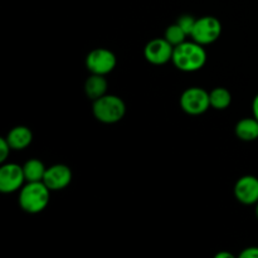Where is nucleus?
Segmentation results:
<instances>
[{"label": "nucleus", "instance_id": "obj_1", "mask_svg": "<svg viewBox=\"0 0 258 258\" xmlns=\"http://www.w3.org/2000/svg\"><path fill=\"white\" fill-rule=\"evenodd\" d=\"M174 66L183 72H196L204 67L207 62V53L203 45L194 42H183L174 47Z\"/></svg>", "mask_w": 258, "mask_h": 258}, {"label": "nucleus", "instance_id": "obj_2", "mask_svg": "<svg viewBox=\"0 0 258 258\" xmlns=\"http://www.w3.org/2000/svg\"><path fill=\"white\" fill-rule=\"evenodd\" d=\"M49 191L43 181H28L19 194L20 208L30 214L44 211L49 203Z\"/></svg>", "mask_w": 258, "mask_h": 258}, {"label": "nucleus", "instance_id": "obj_3", "mask_svg": "<svg viewBox=\"0 0 258 258\" xmlns=\"http://www.w3.org/2000/svg\"><path fill=\"white\" fill-rule=\"evenodd\" d=\"M92 111L95 117L103 123L118 122L125 116L126 106L120 97L115 95H103L93 101Z\"/></svg>", "mask_w": 258, "mask_h": 258}, {"label": "nucleus", "instance_id": "obj_4", "mask_svg": "<svg viewBox=\"0 0 258 258\" xmlns=\"http://www.w3.org/2000/svg\"><path fill=\"white\" fill-rule=\"evenodd\" d=\"M180 106L188 115H202L211 107L209 93L201 87H190L183 92Z\"/></svg>", "mask_w": 258, "mask_h": 258}, {"label": "nucleus", "instance_id": "obj_5", "mask_svg": "<svg viewBox=\"0 0 258 258\" xmlns=\"http://www.w3.org/2000/svg\"><path fill=\"white\" fill-rule=\"evenodd\" d=\"M221 22L214 17H203L201 19H197L190 37L199 44L207 45L216 42L221 37Z\"/></svg>", "mask_w": 258, "mask_h": 258}, {"label": "nucleus", "instance_id": "obj_6", "mask_svg": "<svg viewBox=\"0 0 258 258\" xmlns=\"http://www.w3.org/2000/svg\"><path fill=\"white\" fill-rule=\"evenodd\" d=\"M86 67L93 75H107L116 67V55L106 48H97L88 53Z\"/></svg>", "mask_w": 258, "mask_h": 258}, {"label": "nucleus", "instance_id": "obj_7", "mask_svg": "<svg viewBox=\"0 0 258 258\" xmlns=\"http://www.w3.org/2000/svg\"><path fill=\"white\" fill-rule=\"evenodd\" d=\"M173 53L174 45H171L165 38L164 39L156 38V39L150 40L145 45V49H144V54H145L148 62L155 66H161L168 63L173 58Z\"/></svg>", "mask_w": 258, "mask_h": 258}, {"label": "nucleus", "instance_id": "obj_8", "mask_svg": "<svg viewBox=\"0 0 258 258\" xmlns=\"http://www.w3.org/2000/svg\"><path fill=\"white\" fill-rule=\"evenodd\" d=\"M25 181L23 166L18 164H5L0 169V191L2 193H13L22 188Z\"/></svg>", "mask_w": 258, "mask_h": 258}, {"label": "nucleus", "instance_id": "obj_9", "mask_svg": "<svg viewBox=\"0 0 258 258\" xmlns=\"http://www.w3.org/2000/svg\"><path fill=\"white\" fill-rule=\"evenodd\" d=\"M234 196L237 201L246 206L258 203V178L244 175L237 180L234 185Z\"/></svg>", "mask_w": 258, "mask_h": 258}, {"label": "nucleus", "instance_id": "obj_10", "mask_svg": "<svg viewBox=\"0 0 258 258\" xmlns=\"http://www.w3.org/2000/svg\"><path fill=\"white\" fill-rule=\"evenodd\" d=\"M72 180V171L67 165L55 164L45 170L43 183L49 188V190H60L70 185Z\"/></svg>", "mask_w": 258, "mask_h": 258}, {"label": "nucleus", "instance_id": "obj_11", "mask_svg": "<svg viewBox=\"0 0 258 258\" xmlns=\"http://www.w3.org/2000/svg\"><path fill=\"white\" fill-rule=\"evenodd\" d=\"M7 140L13 150H23L30 145L33 140V134L25 126H17L9 131Z\"/></svg>", "mask_w": 258, "mask_h": 258}, {"label": "nucleus", "instance_id": "obj_12", "mask_svg": "<svg viewBox=\"0 0 258 258\" xmlns=\"http://www.w3.org/2000/svg\"><path fill=\"white\" fill-rule=\"evenodd\" d=\"M86 95L90 100H97L106 95L107 91V81L102 75H91L85 83Z\"/></svg>", "mask_w": 258, "mask_h": 258}, {"label": "nucleus", "instance_id": "obj_13", "mask_svg": "<svg viewBox=\"0 0 258 258\" xmlns=\"http://www.w3.org/2000/svg\"><path fill=\"white\" fill-rule=\"evenodd\" d=\"M236 135L243 141H253L258 139V120L256 117H247L238 121L236 125Z\"/></svg>", "mask_w": 258, "mask_h": 258}, {"label": "nucleus", "instance_id": "obj_14", "mask_svg": "<svg viewBox=\"0 0 258 258\" xmlns=\"http://www.w3.org/2000/svg\"><path fill=\"white\" fill-rule=\"evenodd\" d=\"M45 166L38 159H30L23 165L25 180L27 181H43L45 174Z\"/></svg>", "mask_w": 258, "mask_h": 258}, {"label": "nucleus", "instance_id": "obj_15", "mask_svg": "<svg viewBox=\"0 0 258 258\" xmlns=\"http://www.w3.org/2000/svg\"><path fill=\"white\" fill-rule=\"evenodd\" d=\"M209 101L211 107L216 110H226L232 102V95L227 88L217 87L209 92Z\"/></svg>", "mask_w": 258, "mask_h": 258}, {"label": "nucleus", "instance_id": "obj_16", "mask_svg": "<svg viewBox=\"0 0 258 258\" xmlns=\"http://www.w3.org/2000/svg\"><path fill=\"white\" fill-rule=\"evenodd\" d=\"M186 37H188L186 33L181 29L180 25H179L178 23L169 25L165 30V39L168 40L171 45H174V47L185 42Z\"/></svg>", "mask_w": 258, "mask_h": 258}, {"label": "nucleus", "instance_id": "obj_17", "mask_svg": "<svg viewBox=\"0 0 258 258\" xmlns=\"http://www.w3.org/2000/svg\"><path fill=\"white\" fill-rule=\"evenodd\" d=\"M196 22L197 19H194V18L189 14L180 15L179 19L176 20V23L180 25L181 29L186 33V35H191V33H193V29H194V25H196Z\"/></svg>", "mask_w": 258, "mask_h": 258}, {"label": "nucleus", "instance_id": "obj_18", "mask_svg": "<svg viewBox=\"0 0 258 258\" xmlns=\"http://www.w3.org/2000/svg\"><path fill=\"white\" fill-rule=\"evenodd\" d=\"M10 149L12 148H10L7 139L4 138L0 139V163H4V161L7 160L8 155H9L10 153Z\"/></svg>", "mask_w": 258, "mask_h": 258}, {"label": "nucleus", "instance_id": "obj_19", "mask_svg": "<svg viewBox=\"0 0 258 258\" xmlns=\"http://www.w3.org/2000/svg\"><path fill=\"white\" fill-rule=\"evenodd\" d=\"M241 258H258V247H248L239 253Z\"/></svg>", "mask_w": 258, "mask_h": 258}, {"label": "nucleus", "instance_id": "obj_20", "mask_svg": "<svg viewBox=\"0 0 258 258\" xmlns=\"http://www.w3.org/2000/svg\"><path fill=\"white\" fill-rule=\"evenodd\" d=\"M252 111H253V116L258 120V93L256 97L253 98V102H252Z\"/></svg>", "mask_w": 258, "mask_h": 258}, {"label": "nucleus", "instance_id": "obj_21", "mask_svg": "<svg viewBox=\"0 0 258 258\" xmlns=\"http://www.w3.org/2000/svg\"><path fill=\"white\" fill-rule=\"evenodd\" d=\"M216 258H233V254L228 253V252H221L216 256Z\"/></svg>", "mask_w": 258, "mask_h": 258}, {"label": "nucleus", "instance_id": "obj_22", "mask_svg": "<svg viewBox=\"0 0 258 258\" xmlns=\"http://www.w3.org/2000/svg\"><path fill=\"white\" fill-rule=\"evenodd\" d=\"M256 214H257V217H258V203H257V208H256Z\"/></svg>", "mask_w": 258, "mask_h": 258}]
</instances>
